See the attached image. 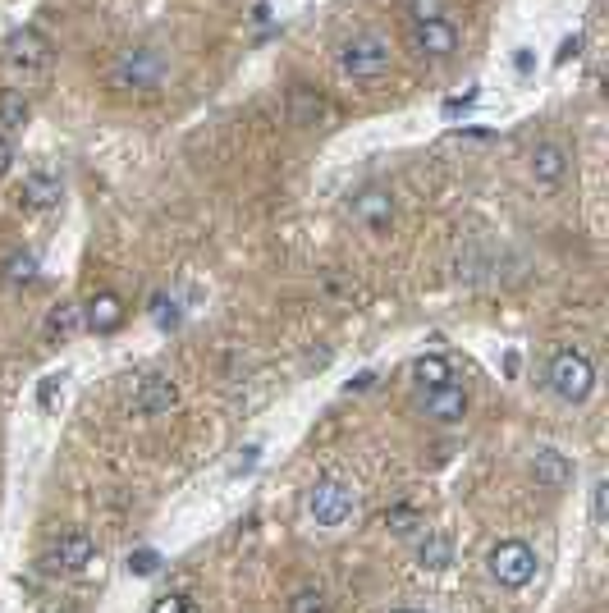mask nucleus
<instances>
[{
  "instance_id": "f257e3e1",
  "label": "nucleus",
  "mask_w": 609,
  "mask_h": 613,
  "mask_svg": "<svg viewBox=\"0 0 609 613\" xmlns=\"http://www.w3.org/2000/svg\"><path fill=\"white\" fill-rule=\"evenodd\" d=\"M550 389H555L564 403H587L591 389H596V366H591L587 353L577 348H559L550 357Z\"/></svg>"
},
{
  "instance_id": "f03ea898",
  "label": "nucleus",
  "mask_w": 609,
  "mask_h": 613,
  "mask_svg": "<svg viewBox=\"0 0 609 613\" xmlns=\"http://www.w3.org/2000/svg\"><path fill=\"white\" fill-rule=\"evenodd\" d=\"M339 65H344L348 78H362V83H371V78H385L394 65V51L385 37L376 33H358L353 42H344V51H339Z\"/></svg>"
},
{
  "instance_id": "7ed1b4c3",
  "label": "nucleus",
  "mask_w": 609,
  "mask_h": 613,
  "mask_svg": "<svg viewBox=\"0 0 609 613\" xmlns=\"http://www.w3.org/2000/svg\"><path fill=\"white\" fill-rule=\"evenodd\" d=\"M486 568L504 591H522V586L536 577V549L527 545V540H500V545L490 549Z\"/></svg>"
},
{
  "instance_id": "20e7f679",
  "label": "nucleus",
  "mask_w": 609,
  "mask_h": 613,
  "mask_svg": "<svg viewBox=\"0 0 609 613\" xmlns=\"http://www.w3.org/2000/svg\"><path fill=\"white\" fill-rule=\"evenodd\" d=\"M307 513L316 527H344L353 517V490L344 481H316V490L307 495Z\"/></svg>"
},
{
  "instance_id": "39448f33",
  "label": "nucleus",
  "mask_w": 609,
  "mask_h": 613,
  "mask_svg": "<svg viewBox=\"0 0 609 613\" xmlns=\"http://www.w3.org/2000/svg\"><path fill=\"white\" fill-rule=\"evenodd\" d=\"M165 78V60L156 51H124V60L115 65V83L120 87H156Z\"/></svg>"
},
{
  "instance_id": "423d86ee",
  "label": "nucleus",
  "mask_w": 609,
  "mask_h": 613,
  "mask_svg": "<svg viewBox=\"0 0 609 613\" xmlns=\"http://www.w3.org/2000/svg\"><path fill=\"white\" fill-rule=\"evenodd\" d=\"M422 408H426V417L445 421V426H458V421L468 417V389L454 385V380H449V385H435V389H426Z\"/></svg>"
},
{
  "instance_id": "0eeeda50",
  "label": "nucleus",
  "mask_w": 609,
  "mask_h": 613,
  "mask_svg": "<svg viewBox=\"0 0 609 613\" xmlns=\"http://www.w3.org/2000/svg\"><path fill=\"white\" fill-rule=\"evenodd\" d=\"M174 403H179V385H174L170 376H142L138 394H133V412H138V417H161Z\"/></svg>"
},
{
  "instance_id": "6e6552de",
  "label": "nucleus",
  "mask_w": 609,
  "mask_h": 613,
  "mask_svg": "<svg viewBox=\"0 0 609 613\" xmlns=\"http://www.w3.org/2000/svg\"><path fill=\"white\" fill-rule=\"evenodd\" d=\"M353 220H358V225H367L371 234L390 229V220H394V197L385 193V188H362V193L353 197Z\"/></svg>"
},
{
  "instance_id": "1a4fd4ad",
  "label": "nucleus",
  "mask_w": 609,
  "mask_h": 613,
  "mask_svg": "<svg viewBox=\"0 0 609 613\" xmlns=\"http://www.w3.org/2000/svg\"><path fill=\"white\" fill-rule=\"evenodd\" d=\"M413 46L422 55H435V60H445V55L458 51V28L449 19H422L413 28Z\"/></svg>"
},
{
  "instance_id": "9d476101",
  "label": "nucleus",
  "mask_w": 609,
  "mask_h": 613,
  "mask_svg": "<svg viewBox=\"0 0 609 613\" xmlns=\"http://www.w3.org/2000/svg\"><path fill=\"white\" fill-rule=\"evenodd\" d=\"M532 476L541 490H564L573 481V463H568L559 449H536L532 453Z\"/></svg>"
},
{
  "instance_id": "9b49d317",
  "label": "nucleus",
  "mask_w": 609,
  "mask_h": 613,
  "mask_svg": "<svg viewBox=\"0 0 609 613\" xmlns=\"http://www.w3.org/2000/svg\"><path fill=\"white\" fill-rule=\"evenodd\" d=\"M5 51H10V65H23V69L46 65V60H51V42H46L37 28H23V33H14L10 42H5Z\"/></svg>"
},
{
  "instance_id": "f8f14e48",
  "label": "nucleus",
  "mask_w": 609,
  "mask_h": 613,
  "mask_svg": "<svg viewBox=\"0 0 609 613\" xmlns=\"http://www.w3.org/2000/svg\"><path fill=\"white\" fill-rule=\"evenodd\" d=\"M124 321V302L115 298V293H97V298L87 302V312H83V325L92 334H115Z\"/></svg>"
},
{
  "instance_id": "ddd939ff",
  "label": "nucleus",
  "mask_w": 609,
  "mask_h": 613,
  "mask_svg": "<svg viewBox=\"0 0 609 613\" xmlns=\"http://www.w3.org/2000/svg\"><path fill=\"white\" fill-rule=\"evenodd\" d=\"M321 115H326V101H321V92H316V87H307V83L289 87V119H294L298 129L321 124Z\"/></svg>"
},
{
  "instance_id": "4468645a",
  "label": "nucleus",
  "mask_w": 609,
  "mask_h": 613,
  "mask_svg": "<svg viewBox=\"0 0 609 613\" xmlns=\"http://www.w3.org/2000/svg\"><path fill=\"white\" fill-rule=\"evenodd\" d=\"M564 174H568V147H559V142H536L532 179L536 183H559Z\"/></svg>"
},
{
  "instance_id": "2eb2a0df",
  "label": "nucleus",
  "mask_w": 609,
  "mask_h": 613,
  "mask_svg": "<svg viewBox=\"0 0 609 613\" xmlns=\"http://www.w3.org/2000/svg\"><path fill=\"white\" fill-rule=\"evenodd\" d=\"M92 554H97V545L83 536V531H69V536H60V545H55V568L65 572H83L87 563H92Z\"/></svg>"
},
{
  "instance_id": "dca6fc26",
  "label": "nucleus",
  "mask_w": 609,
  "mask_h": 613,
  "mask_svg": "<svg viewBox=\"0 0 609 613\" xmlns=\"http://www.w3.org/2000/svg\"><path fill=\"white\" fill-rule=\"evenodd\" d=\"M23 202L33 206V211H46V206L60 202V179L46 170H33L28 179H23Z\"/></svg>"
},
{
  "instance_id": "f3484780",
  "label": "nucleus",
  "mask_w": 609,
  "mask_h": 613,
  "mask_svg": "<svg viewBox=\"0 0 609 613\" xmlns=\"http://www.w3.org/2000/svg\"><path fill=\"white\" fill-rule=\"evenodd\" d=\"M413 376L422 380L426 389H435V385H449V380H454V366H449V357H440V353H422L413 362Z\"/></svg>"
},
{
  "instance_id": "a211bd4d",
  "label": "nucleus",
  "mask_w": 609,
  "mask_h": 613,
  "mask_svg": "<svg viewBox=\"0 0 609 613\" xmlns=\"http://www.w3.org/2000/svg\"><path fill=\"white\" fill-rule=\"evenodd\" d=\"M28 115H33V106H28L23 92H5L0 97V133H19L28 124Z\"/></svg>"
},
{
  "instance_id": "6ab92c4d",
  "label": "nucleus",
  "mask_w": 609,
  "mask_h": 613,
  "mask_svg": "<svg viewBox=\"0 0 609 613\" xmlns=\"http://www.w3.org/2000/svg\"><path fill=\"white\" fill-rule=\"evenodd\" d=\"M417 559H422V568L440 572V568H449V563H454V545H449L445 536H426L422 549H417Z\"/></svg>"
},
{
  "instance_id": "aec40b11",
  "label": "nucleus",
  "mask_w": 609,
  "mask_h": 613,
  "mask_svg": "<svg viewBox=\"0 0 609 613\" xmlns=\"http://www.w3.org/2000/svg\"><path fill=\"white\" fill-rule=\"evenodd\" d=\"M78 325H83V312H78V307H55V312L46 316V334H51V339H69Z\"/></svg>"
},
{
  "instance_id": "412c9836",
  "label": "nucleus",
  "mask_w": 609,
  "mask_h": 613,
  "mask_svg": "<svg viewBox=\"0 0 609 613\" xmlns=\"http://www.w3.org/2000/svg\"><path fill=\"white\" fill-rule=\"evenodd\" d=\"M5 280L10 284H33L37 280V257L33 252H14V257L5 261Z\"/></svg>"
},
{
  "instance_id": "4be33fe9",
  "label": "nucleus",
  "mask_w": 609,
  "mask_h": 613,
  "mask_svg": "<svg viewBox=\"0 0 609 613\" xmlns=\"http://www.w3.org/2000/svg\"><path fill=\"white\" fill-rule=\"evenodd\" d=\"M129 572L133 577H156V572H161V554H156V549H133Z\"/></svg>"
},
{
  "instance_id": "5701e85b",
  "label": "nucleus",
  "mask_w": 609,
  "mask_h": 613,
  "mask_svg": "<svg viewBox=\"0 0 609 613\" xmlns=\"http://www.w3.org/2000/svg\"><path fill=\"white\" fill-rule=\"evenodd\" d=\"M294 613H330V604H326V595L321 591H298L294 595Z\"/></svg>"
},
{
  "instance_id": "b1692460",
  "label": "nucleus",
  "mask_w": 609,
  "mask_h": 613,
  "mask_svg": "<svg viewBox=\"0 0 609 613\" xmlns=\"http://www.w3.org/2000/svg\"><path fill=\"white\" fill-rule=\"evenodd\" d=\"M385 527H394V531H399V536H408V531H413L417 527V513H413V508H390V513H385Z\"/></svg>"
},
{
  "instance_id": "393cba45",
  "label": "nucleus",
  "mask_w": 609,
  "mask_h": 613,
  "mask_svg": "<svg viewBox=\"0 0 609 613\" xmlns=\"http://www.w3.org/2000/svg\"><path fill=\"white\" fill-rule=\"evenodd\" d=\"M605 504H609V481H596L591 485V522L605 527Z\"/></svg>"
},
{
  "instance_id": "a878e982",
  "label": "nucleus",
  "mask_w": 609,
  "mask_h": 613,
  "mask_svg": "<svg viewBox=\"0 0 609 613\" xmlns=\"http://www.w3.org/2000/svg\"><path fill=\"white\" fill-rule=\"evenodd\" d=\"M152 613H197V604L188 600V595H161V600L152 604Z\"/></svg>"
},
{
  "instance_id": "bb28decb",
  "label": "nucleus",
  "mask_w": 609,
  "mask_h": 613,
  "mask_svg": "<svg viewBox=\"0 0 609 613\" xmlns=\"http://www.w3.org/2000/svg\"><path fill=\"white\" fill-rule=\"evenodd\" d=\"M413 14H417V23L422 19H445V0H413Z\"/></svg>"
},
{
  "instance_id": "cd10ccee",
  "label": "nucleus",
  "mask_w": 609,
  "mask_h": 613,
  "mask_svg": "<svg viewBox=\"0 0 609 613\" xmlns=\"http://www.w3.org/2000/svg\"><path fill=\"white\" fill-rule=\"evenodd\" d=\"M582 51V37H564V42H559V51H555V65H568V60H573V55Z\"/></svg>"
},
{
  "instance_id": "c85d7f7f",
  "label": "nucleus",
  "mask_w": 609,
  "mask_h": 613,
  "mask_svg": "<svg viewBox=\"0 0 609 613\" xmlns=\"http://www.w3.org/2000/svg\"><path fill=\"white\" fill-rule=\"evenodd\" d=\"M60 380H65V376H46L42 380V408H51V403H55V389H60Z\"/></svg>"
},
{
  "instance_id": "c756f323",
  "label": "nucleus",
  "mask_w": 609,
  "mask_h": 613,
  "mask_svg": "<svg viewBox=\"0 0 609 613\" xmlns=\"http://www.w3.org/2000/svg\"><path fill=\"white\" fill-rule=\"evenodd\" d=\"M371 385H376V371H362V376L348 380V394H362V389H371Z\"/></svg>"
},
{
  "instance_id": "7c9ffc66",
  "label": "nucleus",
  "mask_w": 609,
  "mask_h": 613,
  "mask_svg": "<svg viewBox=\"0 0 609 613\" xmlns=\"http://www.w3.org/2000/svg\"><path fill=\"white\" fill-rule=\"evenodd\" d=\"M10 161H14V147H10V138H5V133H0V174L10 170Z\"/></svg>"
},
{
  "instance_id": "2f4dec72",
  "label": "nucleus",
  "mask_w": 609,
  "mask_h": 613,
  "mask_svg": "<svg viewBox=\"0 0 609 613\" xmlns=\"http://www.w3.org/2000/svg\"><path fill=\"white\" fill-rule=\"evenodd\" d=\"M532 65H536L532 51H518V55H513V69H518V74H532Z\"/></svg>"
},
{
  "instance_id": "473e14b6",
  "label": "nucleus",
  "mask_w": 609,
  "mask_h": 613,
  "mask_svg": "<svg viewBox=\"0 0 609 613\" xmlns=\"http://www.w3.org/2000/svg\"><path fill=\"white\" fill-rule=\"evenodd\" d=\"M390 613H431V609H390Z\"/></svg>"
}]
</instances>
